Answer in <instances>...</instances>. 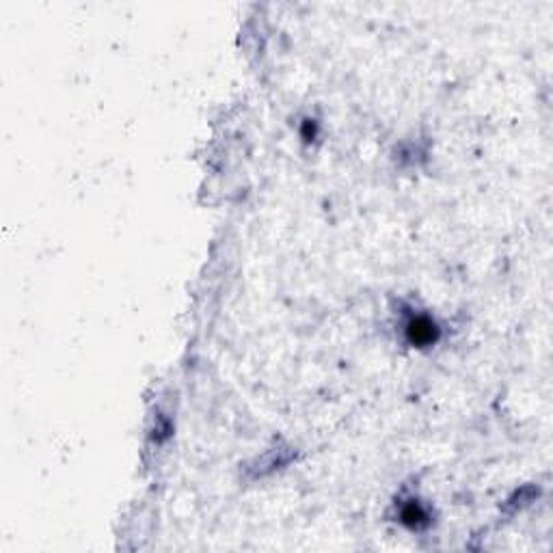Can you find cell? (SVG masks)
<instances>
[{"mask_svg": "<svg viewBox=\"0 0 553 553\" xmlns=\"http://www.w3.org/2000/svg\"><path fill=\"white\" fill-rule=\"evenodd\" d=\"M406 340L411 346L424 348V346H433L439 340V327L433 318L428 316H413L404 327Z\"/></svg>", "mask_w": 553, "mask_h": 553, "instance_id": "6da1fadb", "label": "cell"}, {"mask_svg": "<svg viewBox=\"0 0 553 553\" xmlns=\"http://www.w3.org/2000/svg\"><path fill=\"white\" fill-rule=\"evenodd\" d=\"M400 521L411 527V529H419L424 525H428V512L417 504V502H408L402 506L400 510Z\"/></svg>", "mask_w": 553, "mask_h": 553, "instance_id": "7a4b0ae2", "label": "cell"}, {"mask_svg": "<svg viewBox=\"0 0 553 553\" xmlns=\"http://www.w3.org/2000/svg\"><path fill=\"white\" fill-rule=\"evenodd\" d=\"M302 136H305V138H314L316 136V123H311L309 119L305 121V126H302Z\"/></svg>", "mask_w": 553, "mask_h": 553, "instance_id": "3957f363", "label": "cell"}]
</instances>
